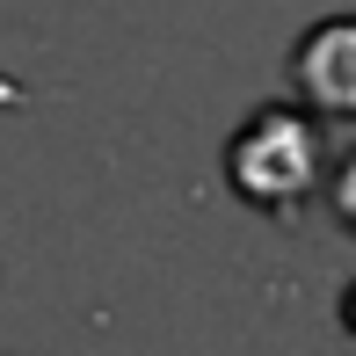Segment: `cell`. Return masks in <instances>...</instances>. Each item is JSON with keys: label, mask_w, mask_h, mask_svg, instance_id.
<instances>
[{"label": "cell", "mask_w": 356, "mask_h": 356, "mask_svg": "<svg viewBox=\"0 0 356 356\" xmlns=\"http://www.w3.org/2000/svg\"><path fill=\"white\" fill-rule=\"evenodd\" d=\"M225 175H233L240 204H254V211H298L327 175L320 117L313 109H254L225 145Z\"/></svg>", "instance_id": "6da1fadb"}, {"label": "cell", "mask_w": 356, "mask_h": 356, "mask_svg": "<svg viewBox=\"0 0 356 356\" xmlns=\"http://www.w3.org/2000/svg\"><path fill=\"white\" fill-rule=\"evenodd\" d=\"M291 88L305 95L313 117L356 124V15H327L291 44Z\"/></svg>", "instance_id": "7a4b0ae2"}, {"label": "cell", "mask_w": 356, "mask_h": 356, "mask_svg": "<svg viewBox=\"0 0 356 356\" xmlns=\"http://www.w3.org/2000/svg\"><path fill=\"white\" fill-rule=\"evenodd\" d=\"M320 189H327V204H334V218L356 233V153L349 160H334L327 175H320Z\"/></svg>", "instance_id": "3957f363"}, {"label": "cell", "mask_w": 356, "mask_h": 356, "mask_svg": "<svg viewBox=\"0 0 356 356\" xmlns=\"http://www.w3.org/2000/svg\"><path fill=\"white\" fill-rule=\"evenodd\" d=\"M342 320H349V327H356V284H349V298H342Z\"/></svg>", "instance_id": "277c9868"}]
</instances>
